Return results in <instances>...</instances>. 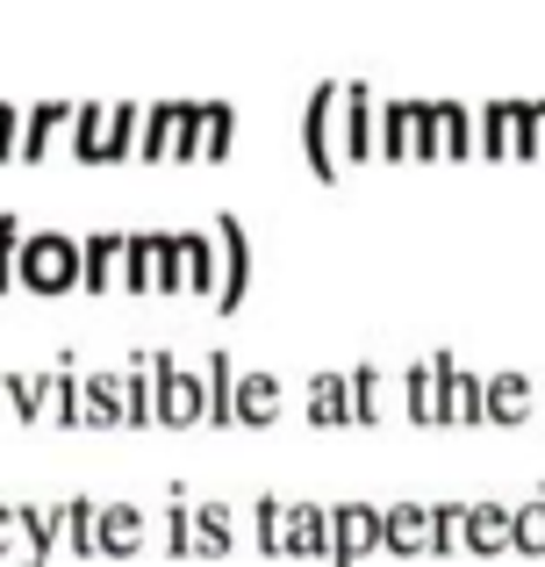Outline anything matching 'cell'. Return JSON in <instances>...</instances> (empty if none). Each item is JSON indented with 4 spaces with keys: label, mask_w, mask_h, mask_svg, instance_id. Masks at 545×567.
Listing matches in <instances>:
<instances>
[{
    "label": "cell",
    "mask_w": 545,
    "mask_h": 567,
    "mask_svg": "<svg viewBox=\"0 0 545 567\" xmlns=\"http://www.w3.org/2000/svg\"><path fill=\"white\" fill-rule=\"evenodd\" d=\"M0 130H8V115H0Z\"/></svg>",
    "instance_id": "2"
},
{
    "label": "cell",
    "mask_w": 545,
    "mask_h": 567,
    "mask_svg": "<svg viewBox=\"0 0 545 567\" xmlns=\"http://www.w3.org/2000/svg\"><path fill=\"white\" fill-rule=\"evenodd\" d=\"M65 259H72V251L51 245V237L29 245V288H65Z\"/></svg>",
    "instance_id": "1"
}]
</instances>
